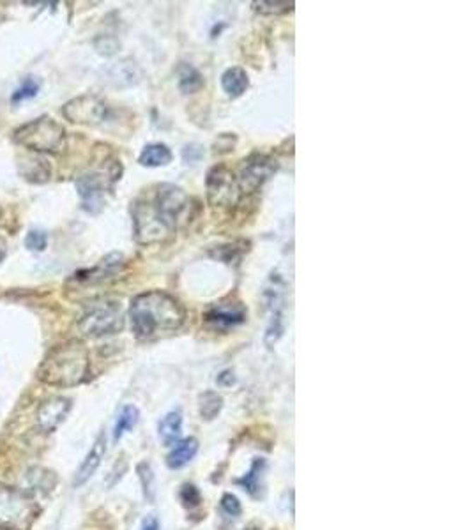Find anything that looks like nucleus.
<instances>
[{
    "label": "nucleus",
    "mask_w": 472,
    "mask_h": 530,
    "mask_svg": "<svg viewBox=\"0 0 472 530\" xmlns=\"http://www.w3.org/2000/svg\"><path fill=\"white\" fill-rule=\"evenodd\" d=\"M189 196L174 184H161L151 198L138 200L133 207L135 239L140 244H156L168 239L184 218Z\"/></svg>",
    "instance_id": "obj_1"
},
{
    "label": "nucleus",
    "mask_w": 472,
    "mask_h": 530,
    "mask_svg": "<svg viewBox=\"0 0 472 530\" xmlns=\"http://www.w3.org/2000/svg\"><path fill=\"white\" fill-rule=\"evenodd\" d=\"M129 318L136 338L153 341L177 331L184 322V310L172 295L153 290L133 299Z\"/></svg>",
    "instance_id": "obj_2"
},
{
    "label": "nucleus",
    "mask_w": 472,
    "mask_h": 530,
    "mask_svg": "<svg viewBox=\"0 0 472 530\" xmlns=\"http://www.w3.org/2000/svg\"><path fill=\"white\" fill-rule=\"evenodd\" d=\"M89 371V353L78 339L54 346L41 363L37 378L55 387H71L80 384Z\"/></svg>",
    "instance_id": "obj_3"
},
{
    "label": "nucleus",
    "mask_w": 472,
    "mask_h": 530,
    "mask_svg": "<svg viewBox=\"0 0 472 530\" xmlns=\"http://www.w3.org/2000/svg\"><path fill=\"white\" fill-rule=\"evenodd\" d=\"M16 145L37 154H57L66 147V129L52 117L43 115L22 124L13 133Z\"/></svg>",
    "instance_id": "obj_4"
},
{
    "label": "nucleus",
    "mask_w": 472,
    "mask_h": 530,
    "mask_svg": "<svg viewBox=\"0 0 472 530\" xmlns=\"http://www.w3.org/2000/svg\"><path fill=\"white\" fill-rule=\"evenodd\" d=\"M124 325L121 304L119 302H98L93 304L89 310L80 318V331L90 338H100V336L115 334Z\"/></svg>",
    "instance_id": "obj_5"
},
{
    "label": "nucleus",
    "mask_w": 472,
    "mask_h": 530,
    "mask_svg": "<svg viewBox=\"0 0 472 530\" xmlns=\"http://www.w3.org/2000/svg\"><path fill=\"white\" fill-rule=\"evenodd\" d=\"M241 196L242 193L239 189L237 177L227 166H214L207 173V198L211 205L227 208L237 204Z\"/></svg>",
    "instance_id": "obj_6"
},
{
    "label": "nucleus",
    "mask_w": 472,
    "mask_h": 530,
    "mask_svg": "<svg viewBox=\"0 0 472 530\" xmlns=\"http://www.w3.org/2000/svg\"><path fill=\"white\" fill-rule=\"evenodd\" d=\"M108 113H110V108L107 102L93 94L78 95L62 106V115L69 122L82 124V126H98L108 119Z\"/></svg>",
    "instance_id": "obj_7"
},
{
    "label": "nucleus",
    "mask_w": 472,
    "mask_h": 530,
    "mask_svg": "<svg viewBox=\"0 0 472 530\" xmlns=\"http://www.w3.org/2000/svg\"><path fill=\"white\" fill-rule=\"evenodd\" d=\"M273 170L274 161L264 154H253L252 158L246 159L237 175V184L241 193H253V191L259 189L266 182L267 177L273 173Z\"/></svg>",
    "instance_id": "obj_8"
},
{
    "label": "nucleus",
    "mask_w": 472,
    "mask_h": 530,
    "mask_svg": "<svg viewBox=\"0 0 472 530\" xmlns=\"http://www.w3.org/2000/svg\"><path fill=\"white\" fill-rule=\"evenodd\" d=\"M246 320V310L242 307L241 302H232V300H225V302L216 304L211 307L206 314V322L211 329L220 332H227L230 329L237 327L239 324Z\"/></svg>",
    "instance_id": "obj_9"
},
{
    "label": "nucleus",
    "mask_w": 472,
    "mask_h": 530,
    "mask_svg": "<svg viewBox=\"0 0 472 530\" xmlns=\"http://www.w3.org/2000/svg\"><path fill=\"white\" fill-rule=\"evenodd\" d=\"M107 187V177H103V173L100 172L83 173V175H80L76 179V189H78L80 196H82L83 207L90 212L100 211Z\"/></svg>",
    "instance_id": "obj_10"
},
{
    "label": "nucleus",
    "mask_w": 472,
    "mask_h": 530,
    "mask_svg": "<svg viewBox=\"0 0 472 530\" xmlns=\"http://www.w3.org/2000/svg\"><path fill=\"white\" fill-rule=\"evenodd\" d=\"M71 410V399L68 398H52L45 401L37 410V424L43 431L52 433L57 430Z\"/></svg>",
    "instance_id": "obj_11"
},
{
    "label": "nucleus",
    "mask_w": 472,
    "mask_h": 530,
    "mask_svg": "<svg viewBox=\"0 0 472 530\" xmlns=\"http://www.w3.org/2000/svg\"><path fill=\"white\" fill-rule=\"evenodd\" d=\"M18 172L27 182L47 184L52 177V166L43 155H29L18 159Z\"/></svg>",
    "instance_id": "obj_12"
},
{
    "label": "nucleus",
    "mask_w": 472,
    "mask_h": 530,
    "mask_svg": "<svg viewBox=\"0 0 472 530\" xmlns=\"http://www.w3.org/2000/svg\"><path fill=\"white\" fill-rule=\"evenodd\" d=\"M105 452H107V437H105V433H101L100 437L96 438V442H94L89 454L85 456V459H83L82 465H80L78 472H76L75 486H82V484H85L87 481L96 473V470L100 469L101 461H103Z\"/></svg>",
    "instance_id": "obj_13"
},
{
    "label": "nucleus",
    "mask_w": 472,
    "mask_h": 530,
    "mask_svg": "<svg viewBox=\"0 0 472 530\" xmlns=\"http://www.w3.org/2000/svg\"><path fill=\"white\" fill-rule=\"evenodd\" d=\"M196 451H199V440L193 437L184 438V440L177 442L175 447L168 452L167 456V465L168 469L175 470V469H182L186 463L191 461L195 458Z\"/></svg>",
    "instance_id": "obj_14"
},
{
    "label": "nucleus",
    "mask_w": 472,
    "mask_h": 530,
    "mask_svg": "<svg viewBox=\"0 0 472 530\" xmlns=\"http://www.w3.org/2000/svg\"><path fill=\"white\" fill-rule=\"evenodd\" d=\"M248 85V74H246V71L241 69V67H230V69L225 71L223 76H221V87H223V90L227 92L230 98H237V95L244 94Z\"/></svg>",
    "instance_id": "obj_15"
},
{
    "label": "nucleus",
    "mask_w": 472,
    "mask_h": 530,
    "mask_svg": "<svg viewBox=\"0 0 472 530\" xmlns=\"http://www.w3.org/2000/svg\"><path fill=\"white\" fill-rule=\"evenodd\" d=\"M160 438L165 442L167 445H174L177 444L179 437H181L182 431V413L179 410H174V412H168L167 416L163 417V420L160 423Z\"/></svg>",
    "instance_id": "obj_16"
},
{
    "label": "nucleus",
    "mask_w": 472,
    "mask_h": 530,
    "mask_svg": "<svg viewBox=\"0 0 472 530\" xmlns=\"http://www.w3.org/2000/svg\"><path fill=\"white\" fill-rule=\"evenodd\" d=\"M170 161H172V152H170V148L163 143L147 145L138 158L140 165L151 166V168H154V166H165Z\"/></svg>",
    "instance_id": "obj_17"
},
{
    "label": "nucleus",
    "mask_w": 472,
    "mask_h": 530,
    "mask_svg": "<svg viewBox=\"0 0 472 530\" xmlns=\"http://www.w3.org/2000/svg\"><path fill=\"white\" fill-rule=\"evenodd\" d=\"M264 466H266V461L256 458L255 461H253L249 472L246 473L244 477H241V479H237V484H241V486L244 488L249 495H253V497H256L260 491V481H262Z\"/></svg>",
    "instance_id": "obj_18"
},
{
    "label": "nucleus",
    "mask_w": 472,
    "mask_h": 530,
    "mask_svg": "<svg viewBox=\"0 0 472 530\" xmlns=\"http://www.w3.org/2000/svg\"><path fill=\"white\" fill-rule=\"evenodd\" d=\"M221 406H223V399H221V396L218 392L207 391L203 394H200L199 410L202 419L213 420L221 412Z\"/></svg>",
    "instance_id": "obj_19"
},
{
    "label": "nucleus",
    "mask_w": 472,
    "mask_h": 530,
    "mask_svg": "<svg viewBox=\"0 0 472 530\" xmlns=\"http://www.w3.org/2000/svg\"><path fill=\"white\" fill-rule=\"evenodd\" d=\"M136 420H138V408L133 405H128L122 408V412L119 413L117 417V423H115V428H114V440L119 442L122 438V435L126 433V431L131 430L133 426L136 424Z\"/></svg>",
    "instance_id": "obj_20"
},
{
    "label": "nucleus",
    "mask_w": 472,
    "mask_h": 530,
    "mask_svg": "<svg viewBox=\"0 0 472 530\" xmlns=\"http://www.w3.org/2000/svg\"><path fill=\"white\" fill-rule=\"evenodd\" d=\"M202 85L203 80L195 67L188 66V64L181 67V73H179V87H181L182 92H186V94H188V92H195L199 90Z\"/></svg>",
    "instance_id": "obj_21"
},
{
    "label": "nucleus",
    "mask_w": 472,
    "mask_h": 530,
    "mask_svg": "<svg viewBox=\"0 0 472 530\" xmlns=\"http://www.w3.org/2000/svg\"><path fill=\"white\" fill-rule=\"evenodd\" d=\"M37 92H40V81L36 80V78H25L23 80V83L20 85L18 88H16L15 92H13L11 95V102L13 105H18V102L25 101V99H33L36 98Z\"/></svg>",
    "instance_id": "obj_22"
},
{
    "label": "nucleus",
    "mask_w": 472,
    "mask_h": 530,
    "mask_svg": "<svg viewBox=\"0 0 472 530\" xmlns=\"http://www.w3.org/2000/svg\"><path fill=\"white\" fill-rule=\"evenodd\" d=\"M294 2H253V9L260 14H285L294 9Z\"/></svg>",
    "instance_id": "obj_23"
},
{
    "label": "nucleus",
    "mask_w": 472,
    "mask_h": 530,
    "mask_svg": "<svg viewBox=\"0 0 472 530\" xmlns=\"http://www.w3.org/2000/svg\"><path fill=\"white\" fill-rule=\"evenodd\" d=\"M25 246L30 251H45L48 246L47 233L40 232V230H30L25 237Z\"/></svg>",
    "instance_id": "obj_24"
},
{
    "label": "nucleus",
    "mask_w": 472,
    "mask_h": 530,
    "mask_svg": "<svg viewBox=\"0 0 472 530\" xmlns=\"http://www.w3.org/2000/svg\"><path fill=\"white\" fill-rule=\"evenodd\" d=\"M181 500L186 507H199L200 502H202V495H200L196 486H193V484H184L181 490Z\"/></svg>",
    "instance_id": "obj_25"
},
{
    "label": "nucleus",
    "mask_w": 472,
    "mask_h": 530,
    "mask_svg": "<svg viewBox=\"0 0 472 530\" xmlns=\"http://www.w3.org/2000/svg\"><path fill=\"white\" fill-rule=\"evenodd\" d=\"M138 473H140V479H142V486H143V491H146V497L149 498V500H153L154 476H153V470H151L149 463H142V465H138Z\"/></svg>",
    "instance_id": "obj_26"
},
{
    "label": "nucleus",
    "mask_w": 472,
    "mask_h": 530,
    "mask_svg": "<svg viewBox=\"0 0 472 530\" xmlns=\"http://www.w3.org/2000/svg\"><path fill=\"white\" fill-rule=\"evenodd\" d=\"M221 509H223L228 516H239L242 511L241 502H239V498L232 493L223 495V498H221Z\"/></svg>",
    "instance_id": "obj_27"
},
{
    "label": "nucleus",
    "mask_w": 472,
    "mask_h": 530,
    "mask_svg": "<svg viewBox=\"0 0 472 530\" xmlns=\"http://www.w3.org/2000/svg\"><path fill=\"white\" fill-rule=\"evenodd\" d=\"M96 48H98V52L103 53V55H112V53L117 52V41L108 37V35H105V37L98 39Z\"/></svg>",
    "instance_id": "obj_28"
},
{
    "label": "nucleus",
    "mask_w": 472,
    "mask_h": 530,
    "mask_svg": "<svg viewBox=\"0 0 472 530\" xmlns=\"http://www.w3.org/2000/svg\"><path fill=\"white\" fill-rule=\"evenodd\" d=\"M142 530H160V522L154 516H149V518L143 519Z\"/></svg>",
    "instance_id": "obj_29"
},
{
    "label": "nucleus",
    "mask_w": 472,
    "mask_h": 530,
    "mask_svg": "<svg viewBox=\"0 0 472 530\" xmlns=\"http://www.w3.org/2000/svg\"><path fill=\"white\" fill-rule=\"evenodd\" d=\"M6 253H8V244H6L4 237H0V261L4 260Z\"/></svg>",
    "instance_id": "obj_30"
},
{
    "label": "nucleus",
    "mask_w": 472,
    "mask_h": 530,
    "mask_svg": "<svg viewBox=\"0 0 472 530\" xmlns=\"http://www.w3.org/2000/svg\"><path fill=\"white\" fill-rule=\"evenodd\" d=\"M248 530H260V529H253V526H252V529H248Z\"/></svg>",
    "instance_id": "obj_31"
}]
</instances>
